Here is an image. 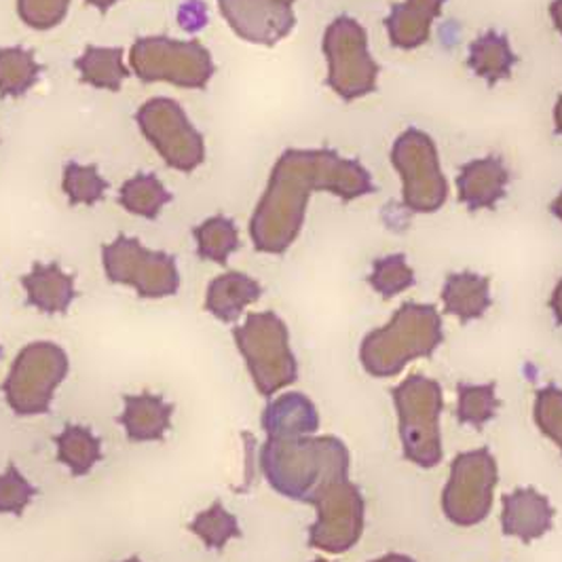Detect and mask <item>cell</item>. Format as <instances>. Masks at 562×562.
I'll return each instance as SVG.
<instances>
[{"label":"cell","instance_id":"cell-1","mask_svg":"<svg viewBox=\"0 0 562 562\" xmlns=\"http://www.w3.org/2000/svg\"><path fill=\"white\" fill-rule=\"evenodd\" d=\"M313 193L349 203L374 193L368 169L333 148H288L271 169L250 218V239L260 254L280 256L299 239Z\"/></svg>","mask_w":562,"mask_h":562},{"label":"cell","instance_id":"cell-2","mask_svg":"<svg viewBox=\"0 0 562 562\" xmlns=\"http://www.w3.org/2000/svg\"><path fill=\"white\" fill-rule=\"evenodd\" d=\"M349 450L337 436L267 438L260 470L281 497L311 504L330 480L349 476Z\"/></svg>","mask_w":562,"mask_h":562},{"label":"cell","instance_id":"cell-3","mask_svg":"<svg viewBox=\"0 0 562 562\" xmlns=\"http://www.w3.org/2000/svg\"><path fill=\"white\" fill-rule=\"evenodd\" d=\"M442 342L445 328L438 310L404 303L385 326L366 335L360 345V364L374 379H390L411 362L431 358Z\"/></svg>","mask_w":562,"mask_h":562},{"label":"cell","instance_id":"cell-4","mask_svg":"<svg viewBox=\"0 0 562 562\" xmlns=\"http://www.w3.org/2000/svg\"><path fill=\"white\" fill-rule=\"evenodd\" d=\"M392 400L404 459L423 470L438 468L445 457L440 431L445 394L440 383L423 374H411L392 390Z\"/></svg>","mask_w":562,"mask_h":562},{"label":"cell","instance_id":"cell-5","mask_svg":"<svg viewBox=\"0 0 562 562\" xmlns=\"http://www.w3.org/2000/svg\"><path fill=\"white\" fill-rule=\"evenodd\" d=\"M233 338L248 366L254 387L262 397L296 383L299 362L290 347L288 326L278 313H250L241 326L233 328Z\"/></svg>","mask_w":562,"mask_h":562},{"label":"cell","instance_id":"cell-6","mask_svg":"<svg viewBox=\"0 0 562 562\" xmlns=\"http://www.w3.org/2000/svg\"><path fill=\"white\" fill-rule=\"evenodd\" d=\"M68 368V353L56 342L36 340L26 345L2 383L9 408L20 417L49 413L54 394L66 379Z\"/></svg>","mask_w":562,"mask_h":562},{"label":"cell","instance_id":"cell-7","mask_svg":"<svg viewBox=\"0 0 562 562\" xmlns=\"http://www.w3.org/2000/svg\"><path fill=\"white\" fill-rule=\"evenodd\" d=\"M130 70L144 83L203 89L212 81L216 66L212 54L198 41L144 36L130 49Z\"/></svg>","mask_w":562,"mask_h":562},{"label":"cell","instance_id":"cell-8","mask_svg":"<svg viewBox=\"0 0 562 562\" xmlns=\"http://www.w3.org/2000/svg\"><path fill=\"white\" fill-rule=\"evenodd\" d=\"M328 64L326 83L342 102H356L376 91L379 64L368 49L366 29L349 15H338L322 38Z\"/></svg>","mask_w":562,"mask_h":562},{"label":"cell","instance_id":"cell-9","mask_svg":"<svg viewBox=\"0 0 562 562\" xmlns=\"http://www.w3.org/2000/svg\"><path fill=\"white\" fill-rule=\"evenodd\" d=\"M392 166L402 180L404 205L415 214H434L449 198V184L440 168L434 140L422 130H406L392 146Z\"/></svg>","mask_w":562,"mask_h":562},{"label":"cell","instance_id":"cell-10","mask_svg":"<svg viewBox=\"0 0 562 562\" xmlns=\"http://www.w3.org/2000/svg\"><path fill=\"white\" fill-rule=\"evenodd\" d=\"M499 482V468L493 452L468 450L450 463L449 482L442 491V512L457 527H476L493 509V495Z\"/></svg>","mask_w":562,"mask_h":562},{"label":"cell","instance_id":"cell-11","mask_svg":"<svg viewBox=\"0 0 562 562\" xmlns=\"http://www.w3.org/2000/svg\"><path fill=\"white\" fill-rule=\"evenodd\" d=\"M136 123L142 136L169 168L191 173L205 161V140L176 100L153 98L144 102L136 113Z\"/></svg>","mask_w":562,"mask_h":562},{"label":"cell","instance_id":"cell-12","mask_svg":"<svg viewBox=\"0 0 562 562\" xmlns=\"http://www.w3.org/2000/svg\"><path fill=\"white\" fill-rule=\"evenodd\" d=\"M106 278L113 283L134 288L140 299H166L180 288L176 258L159 250H148L140 239L116 235L102 248Z\"/></svg>","mask_w":562,"mask_h":562},{"label":"cell","instance_id":"cell-13","mask_svg":"<svg viewBox=\"0 0 562 562\" xmlns=\"http://www.w3.org/2000/svg\"><path fill=\"white\" fill-rule=\"evenodd\" d=\"M315 522L310 527V546L328 554L351 550L364 533V497L349 476L330 480L311 499Z\"/></svg>","mask_w":562,"mask_h":562},{"label":"cell","instance_id":"cell-14","mask_svg":"<svg viewBox=\"0 0 562 562\" xmlns=\"http://www.w3.org/2000/svg\"><path fill=\"white\" fill-rule=\"evenodd\" d=\"M218 9L228 29L254 45L273 47L296 26L292 7L276 0H218Z\"/></svg>","mask_w":562,"mask_h":562},{"label":"cell","instance_id":"cell-15","mask_svg":"<svg viewBox=\"0 0 562 562\" xmlns=\"http://www.w3.org/2000/svg\"><path fill=\"white\" fill-rule=\"evenodd\" d=\"M502 529L507 537L531 543L552 531L557 509L533 486L514 488L502 497Z\"/></svg>","mask_w":562,"mask_h":562},{"label":"cell","instance_id":"cell-16","mask_svg":"<svg viewBox=\"0 0 562 562\" xmlns=\"http://www.w3.org/2000/svg\"><path fill=\"white\" fill-rule=\"evenodd\" d=\"M509 171L502 157L488 155L465 164L457 176L459 201L470 210H493L506 198Z\"/></svg>","mask_w":562,"mask_h":562},{"label":"cell","instance_id":"cell-17","mask_svg":"<svg viewBox=\"0 0 562 562\" xmlns=\"http://www.w3.org/2000/svg\"><path fill=\"white\" fill-rule=\"evenodd\" d=\"M445 2L447 0H402L394 4L385 18V29L395 49L413 52L425 45Z\"/></svg>","mask_w":562,"mask_h":562},{"label":"cell","instance_id":"cell-18","mask_svg":"<svg viewBox=\"0 0 562 562\" xmlns=\"http://www.w3.org/2000/svg\"><path fill=\"white\" fill-rule=\"evenodd\" d=\"M123 415L116 422L123 425L127 438L136 445L140 442H161L171 427L173 404L164 395L144 394L123 395Z\"/></svg>","mask_w":562,"mask_h":562},{"label":"cell","instance_id":"cell-19","mask_svg":"<svg viewBox=\"0 0 562 562\" xmlns=\"http://www.w3.org/2000/svg\"><path fill=\"white\" fill-rule=\"evenodd\" d=\"M29 305L41 313H66L77 299L75 276L66 273L57 262H34L30 273L22 278Z\"/></svg>","mask_w":562,"mask_h":562},{"label":"cell","instance_id":"cell-20","mask_svg":"<svg viewBox=\"0 0 562 562\" xmlns=\"http://www.w3.org/2000/svg\"><path fill=\"white\" fill-rule=\"evenodd\" d=\"M267 438H301L319 429V413L310 397L301 392L281 394L267 404L262 413Z\"/></svg>","mask_w":562,"mask_h":562},{"label":"cell","instance_id":"cell-21","mask_svg":"<svg viewBox=\"0 0 562 562\" xmlns=\"http://www.w3.org/2000/svg\"><path fill=\"white\" fill-rule=\"evenodd\" d=\"M260 296L262 285L254 278L239 271H226L210 281L205 292V311L225 324H235L246 307L254 305Z\"/></svg>","mask_w":562,"mask_h":562},{"label":"cell","instance_id":"cell-22","mask_svg":"<svg viewBox=\"0 0 562 562\" xmlns=\"http://www.w3.org/2000/svg\"><path fill=\"white\" fill-rule=\"evenodd\" d=\"M442 303L445 311L461 324L480 319L493 305L491 280L472 271L450 273L442 285Z\"/></svg>","mask_w":562,"mask_h":562},{"label":"cell","instance_id":"cell-23","mask_svg":"<svg viewBox=\"0 0 562 562\" xmlns=\"http://www.w3.org/2000/svg\"><path fill=\"white\" fill-rule=\"evenodd\" d=\"M518 64V56L514 54L509 38L497 30H488L470 45L468 66L470 70L486 83L497 85L507 81Z\"/></svg>","mask_w":562,"mask_h":562},{"label":"cell","instance_id":"cell-24","mask_svg":"<svg viewBox=\"0 0 562 562\" xmlns=\"http://www.w3.org/2000/svg\"><path fill=\"white\" fill-rule=\"evenodd\" d=\"M75 68L85 85L104 91H119L132 75L130 66L123 59V49L119 47L89 45L77 57Z\"/></svg>","mask_w":562,"mask_h":562},{"label":"cell","instance_id":"cell-25","mask_svg":"<svg viewBox=\"0 0 562 562\" xmlns=\"http://www.w3.org/2000/svg\"><path fill=\"white\" fill-rule=\"evenodd\" d=\"M57 459L75 479L87 476L102 461V440L83 425H66L56 438Z\"/></svg>","mask_w":562,"mask_h":562},{"label":"cell","instance_id":"cell-26","mask_svg":"<svg viewBox=\"0 0 562 562\" xmlns=\"http://www.w3.org/2000/svg\"><path fill=\"white\" fill-rule=\"evenodd\" d=\"M169 201L171 193L155 173H138L125 180L119 191V203L123 205V210L146 221L159 218Z\"/></svg>","mask_w":562,"mask_h":562},{"label":"cell","instance_id":"cell-27","mask_svg":"<svg viewBox=\"0 0 562 562\" xmlns=\"http://www.w3.org/2000/svg\"><path fill=\"white\" fill-rule=\"evenodd\" d=\"M43 66L26 47H0V95L22 98L38 83Z\"/></svg>","mask_w":562,"mask_h":562},{"label":"cell","instance_id":"cell-28","mask_svg":"<svg viewBox=\"0 0 562 562\" xmlns=\"http://www.w3.org/2000/svg\"><path fill=\"white\" fill-rule=\"evenodd\" d=\"M198 254L203 260L225 267L228 258L239 250V231L226 216H210L193 231Z\"/></svg>","mask_w":562,"mask_h":562},{"label":"cell","instance_id":"cell-29","mask_svg":"<svg viewBox=\"0 0 562 562\" xmlns=\"http://www.w3.org/2000/svg\"><path fill=\"white\" fill-rule=\"evenodd\" d=\"M111 184L100 173L98 166H81L77 161H70L61 171V191L72 207L77 205H95L106 199Z\"/></svg>","mask_w":562,"mask_h":562},{"label":"cell","instance_id":"cell-30","mask_svg":"<svg viewBox=\"0 0 562 562\" xmlns=\"http://www.w3.org/2000/svg\"><path fill=\"white\" fill-rule=\"evenodd\" d=\"M189 531L198 535L207 550H225L231 539L241 537L237 518L223 506V502H214L205 512H199L189 522Z\"/></svg>","mask_w":562,"mask_h":562},{"label":"cell","instance_id":"cell-31","mask_svg":"<svg viewBox=\"0 0 562 562\" xmlns=\"http://www.w3.org/2000/svg\"><path fill=\"white\" fill-rule=\"evenodd\" d=\"M502 402L497 400V385H459L457 387V422L461 425H474L482 429L491 422Z\"/></svg>","mask_w":562,"mask_h":562},{"label":"cell","instance_id":"cell-32","mask_svg":"<svg viewBox=\"0 0 562 562\" xmlns=\"http://www.w3.org/2000/svg\"><path fill=\"white\" fill-rule=\"evenodd\" d=\"M368 283L379 296L390 301L415 285V271L404 254H390L372 262Z\"/></svg>","mask_w":562,"mask_h":562},{"label":"cell","instance_id":"cell-33","mask_svg":"<svg viewBox=\"0 0 562 562\" xmlns=\"http://www.w3.org/2000/svg\"><path fill=\"white\" fill-rule=\"evenodd\" d=\"M535 425L550 438L562 452V390L557 385H546L535 394Z\"/></svg>","mask_w":562,"mask_h":562},{"label":"cell","instance_id":"cell-34","mask_svg":"<svg viewBox=\"0 0 562 562\" xmlns=\"http://www.w3.org/2000/svg\"><path fill=\"white\" fill-rule=\"evenodd\" d=\"M70 0H18V15L32 30L47 32L66 20Z\"/></svg>","mask_w":562,"mask_h":562},{"label":"cell","instance_id":"cell-35","mask_svg":"<svg viewBox=\"0 0 562 562\" xmlns=\"http://www.w3.org/2000/svg\"><path fill=\"white\" fill-rule=\"evenodd\" d=\"M34 495L36 488L13 463H9L7 470L0 474V514L22 516Z\"/></svg>","mask_w":562,"mask_h":562},{"label":"cell","instance_id":"cell-36","mask_svg":"<svg viewBox=\"0 0 562 562\" xmlns=\"http://www.w3.org/2000/svg\"><path fill=\"white\" fill-rule=\"evenodd\" d=\"M178 24L184 30H199L207 24V11L205 4L199 0H191L180 7L178 11Z\"/></svg>","mask_w":562,"mask_h":562},{"label":"cell","instance_id":"cell-37","mask_svg":"<svg viewBox=\"0 0 562 562\" xmlns=\"http://www.w3.org/2000/svg\"><path fill=\"white\" fill-rule=\"evenodd\" d=\"M550 310L554 313L557 322L562 326V280L557 283L554 292H552V299H550Z\"/></svg>","mask_w":562,"mask_h":562},{"label":"cell","instance_id":"cell-38","mask_svg":"<svg viewBox=\"0 0 562 562\" xmlns=\"http://www.w3.org/2000/svg\"><path fill=\"white\" fill-rule=\"evenodd\" d=\"M550 18H552L554 29L559 30V34L562 36V0H552V4H550Z\"/></svg>","mask_w":562,"mask_h":562},{"label":"cell","instance_id":"cell-39","mask_svg":"<svg viewBox=\"0 0 562 562\" xmlns=\"http://www.w3.org/2000/svg\"><path fill=\"white\" fill-rule=\"evenodd\" d=\"M85 2H87V4H91L93 9H98L100 13H109L119 0H85Z\"/></svg>","mask_w":562,"mask_h":562},{"label":"cell","instance_id":"cell-40","mask_svg":"<svg viewBox=\"0 0 562 562\" xmlns=\"http://www.w3.org/2000/svg\"><path fill=\"white\" fill-rule=\"evenodd\" d=\"M368 562H417L415 559H411V557H406V554H385V557H381V559H374V561Z\"/></svg>","mask_w":562,"mask_h":562},{"label":"cell","instance_id":"cell-41","mask_svg":"<svg viewBox=\"0 0 562 562\" xmlns=\"http://www.w3.org/2000/svg\"><path fill=\"white\" fill-rule=\"evenodd\" d=\"M554 127H557V134L562 136V95L554 106Z\"/></svg>","mask_w":562,"mask_h":562},{"label":"cell","instance_id":"cell-42","mask_svg":"<svg viewBox=\"0 0 562 562\" xmlns=\"http://www.w3.org/2000/svg\"><path fill=\"white\" fill-rule=\"evenodd\" d=\"M550 212H552V214H554V216H557V218H559V221L562 223V191L559 193V195H557V199L552 201V205H550Z\"/></svg>","mask_w":562,"mask_h":562},{"label":"cell","instance_id":"cell-43","mask_svg":"<svg viewBox=\"0 0 562 562\" xmlns=\"http://www.w3.org/2000/svg\"><path fill=\"white\" fill-rule=\"evenodd\" d=\"M276 2H280L283 7H292L296 0H276Z\"/></svg>","mask_w":562,"mask_h":562},{"label":"cell","instance_id":"cell-44","mask_svg":"<svg viewBox=\"0 0 562 562\" xmlns=\"http://www.w3.org/2000/svg\"><path fill=\"white\" fill-rule=\"evenodd\" d=\"M121 562H142L138 557H132V559H127V561H121Z\"/></svg>","mask_w":562,"mask_h":562},{"label":"cell","instance_id":"cell-45","mask_svg":"<svg viewBox=\"0 0 562 562\" xmlns=\"http://www.w3.org/2000/svg\"><path fill=\"white\" fill-rule=\"evenodd\" d=\"M313 562H330V561H326V559H317V561H313Z\"/></svg>","mask_w":562,"mask_h":562},{"label":"cell","instance_id":"cell-46","mask_svg":"<svg viewBox=\"0 0 562 562\" xmlns=\"http://www.w3.org/2000/svg\"><path fill=\"white\" fill-rule=\"evenodd\" d=\"M0 358H2V347H0Z\"/></svg>","mask_w":562,"mask_h":562}]
</instances>
